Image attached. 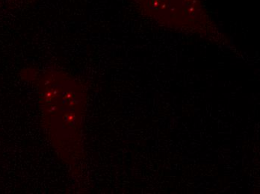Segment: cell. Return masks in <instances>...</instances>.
<instances>
[{
    "mask_svg": "<svg viewBox=\"0 0 260 194\" xmlns=\"http://www.w3.org/2000/svg\"><path fill=\"white\" fill-rule=\"evenodd\" d=\"M144 17L174 31L189 34L214 44H229L209 14L205 0H130Z\"/></svg>",
    "mask_w": 260,
    "mask_h": 194,
    "instance_id": "1",
    "label": "cell"
}]
</instances>
